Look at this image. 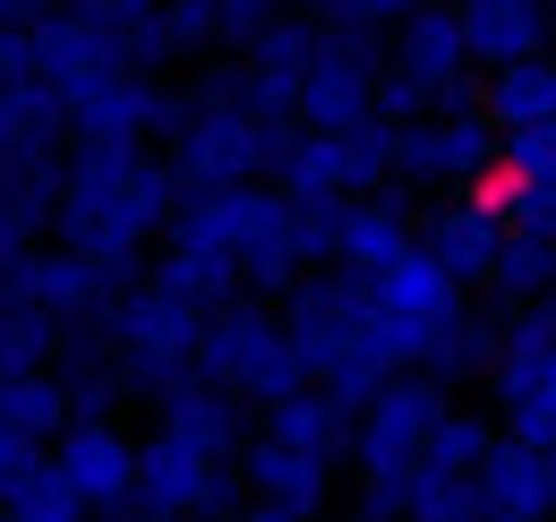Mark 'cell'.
<instances>
[{"label": "cell", "mask_w": 556, "mask_h": 522, "mask_svg": "<svg viewBox=\"0 0 556 522\" xmlns=\"http://www.w3.org/2000/svg\"><path fill=\"white\" fill-rule=\"evenodd\" d=\"M172 214H180V172L146 163L138 137H86V154L61 172V232L103 265H129L138 240Z\"/></svg>", "instance_id": "obj_1"}, {"label": "cell", "mask_w": 556, "mask_h": 522, "mask_svg": "<svg viewBox=\"0 0 556 522\" xmlns=\"http://www.w3.org/2000/svg\"><path fill=\"white\" fill-rule=\"evenodd\" d=\"M368 318H377L386 369H428L437 343L463 326V283L428 258V249H403L386 274H368Z\"/></svg>", "instance_id": "obj_2"}, {"label": "cell", "mask_w": 556, "mask_h": 522, "mask_svg": "<svg viewBox=\"0 0 556 522\" xmlns=\"http://www.w3.org/2000/svg\"><path fill=\"white\" fill-rule=\"evenodd\" d=\"M282 146H291V121H266V112L214 95L198 112H180V129H172V172H180V189H240V181L275 172Z\"/></svg>", "instance_id": "obj_3"}, {"label": "cell", "mask_w": 556, "mask_h": 522, "mask_svg": "<svg viewBox=\"0 0 556 522\" xmlns=\"http://www.w3.org/2000/svg\"><path fill=\"white\" fill-rule=\"evenodd\" d=\"M198 377L223 394H257V402H282L291 386H308V369L291 360V334L282 318H266L257 300H223L198 334Z\"/></svg>", "instance_id": "obj_4"}, {"label": "cell", "mask_w": 556, "mask_h": 522, "mask_svg": "<svg viewBox=\"0 0 556 522\" xmlns=\"http://www.w3.org/2000/svg\"><path fill=\"white\" fill-rule=\"evenodd\" d=\"M198 334H206V309L172 300L163 283H146V291H121V309H112L121 386H138V394H172L180 377H198Z\"/></svg>", "instance_id": "obj_5"}, {"label": "cell", "mask_w": 556, "mask_h": 522, "mask_svg": "<svg viewBox=\"0 0 556 522\" xmlns=\"http://www.w3.org/2000/svg\"><path fill=\"white\" fill-rule=\"evenodd\" d=\"M445 420V386L428 369H394L386 386L359 402V428H351V462L368 488H403L412 462L428 455V428Z\"/></svg>", "instance_id": "obj_6"}, {"label": "cell", "mask_w": 556, "mask_h": 522, "mask_svg": "<svg viewBox=\"0 0 556 522\" xmlns=\"http://www.w3.org/2000/svg\"><path fill=\"white\" fill-rule=\"evenodd\" d=\"M282 197H377L394 172V129L359 121V129H291L282 146Z\"/></svg>", "instance_id": "obj_7"}, {"label": "cell", "mask_w": 556, "mask_h": 522, "mask_svg": "<svg viewBox=\"0 0 556 522\" xmlns=\"http://www.w3.org/2000/svg\"><path fill=\"white\" fill-rule=\"evenodd\" d=\"M377 44L368 26H326L317 52H308V77H300V121L308 129H359L377 121Z\"/></svg>", "instance_id": "obj_8"}, {"label": "cell", "mask_w": 556, "mask_h": 522, "mask_svg": "<svg viewBox=\"0 0 556 522\" xmlns=\"http://www.w3.org/2000/svg\"><path fill=\"white\" fill-rule=\"evenodd\" d=\"M488 377H496V402H505L514 437L556 455V326L540 309H522V318L505 326V351H496Z\"/></svg>", "instance_id": "obj_9"}, {"label": "cell", "mask_w": 556, "mask_h": 522, "mask_svg": "<svg viewBox=\"0 0 556 522\" xmlns=\"http://www.w3.org/2000/svg\"><path fill=\"white\" fill-rule=\"evenodd\" d=\"M505 163V129L480 112H445V121H412L394 129V172L403 181H437V189H480Z\"/></svg>", "instance_id": "obj_10"}, {"label": "cell", "mask_w": 556, "mask_h": 522, "mask_svg": "<svg viewBox=\"0 0 556 522\" xmlns=\"http://www.w3.org/2000/svg\"><path fill=\"white\" fill-rule=\"evenodd\" d=\"M138 506L146 522H198V514H223L231 506V480H223V462L198 455L189 437H154L138 446Z\"/></svg>", "instance_id": "obj_11"}, {"label": "cell", "mask_w": 556, "mask_h": 522, "mask_svg": "<svg viewBox=\"0 0 556 522\" xmlns=\"http://www.w3.org/2000/svg\"><path fill=\"white\" fill-rule=\"evenodd\" d=\"M52 471L77 488V506H86V514H103V506L138 497V446H129L121 428H103V420H70V428L52 437Z\"/></svg>", "instance_id": "obj_12"}, {"label": "cell", "mask_w": 556, "mask_h": 522, "mask_svg": "<svg viewBox=\"0 0 556 522\" xmlns=\"http://www.w3.org/2000/svg\"><path fill=\"white\" fill-rule=\"evenodd\" d=\"M9 283H17L35 309H52V318H112V309H121V265L86 258V249L17 258V265H9Z\"/></svg>", "instance_id": "obj_13"}, {"label": "cell", "mask_w": 556, "mask_h": 522, "mask_svg": "<svg viewBox=\"0 0 556 522\" xmlns=\"http://www.w3.org/2000/svg\"><path fill=\"white\" fill-rule=\"evenodd\" d=\"M394 69H403V77H419V86L445 103V86H463V69H471L463 9H445V0H419L412 17L394 26Z\"/></svg>", "instance_id": "obj_14"}, {"label": "cell", "mask_w": 556, "mask_h": 522, "mask_svg": "<svg viewBox=\"0 0 556 522\" xmlns=\"http://www.w3.org/2000/svg\"><path fill=\"white\" fill-rule=\"evenodd\" d=\"M480 497H488V514L556 522V455L548 446H522V437H496L480 462Z\"/></svg>", "instance_id": "obj_15"}, {"label": "cell", "mask_w": 556, "mask_h": 522, "mask_svg": "<svg viewBox=\"0 0 556 522\" xmlns=\"http://www.w3.org/2000/svg\"><path fill=\"white\" fill-rule=\"evenodd\" d=\"M240 471L257 480V506H282V514H300V522H317L326 497H334V462L300 455V446H282V437H257V446L240 455Z\"/></svg>", "instance_id": "obj_16"}, {"label": "cell", "mask_w": 556, "mask_h": 522, "mask_svg": "<svg viewBox=\"0 0 556 522\" xmlns=\"http://www.w3.org/2000/svg\"><path fill=\"white\" fill-rule=\"evenodd\" d=\"M403 249H419V240H412V214H403V197H386V189H377V197H343L334 265H351V274H386Z\"/></svg>", "instance_id": "obj_17"}, {"label": "cell", "mask_w": 556, "mask_h": 522, "mask_svg": "<svg viewBox=\"0 0 556 522\" xmlns=\"http://www.w3.org/2000/svg\"><path fill=\"white\" fill-rule=\"evenodd\" d=\"M419 249L445 265L454 283H488V265H496V249H505V214H496L488 197H471V206H445V214L428 223V240H419Z\"/></svg>", "instance_id": "obj_18"}, {"label": "cell", "mask_w": 556, "mask_h": 522, "mask_svg": "<svg viewBox=\"0 0 556 522\" xmlns=\"http://www.w3.org/2000/svg\"><path fill=\"white\" fill-rule=\"evenodd\" d=\"M308 52H317V26H266L249 44V112H300V77H308Z\"/></svg>", "instance_id": "obj_19"}, {"label": "cell", "mask_w": 556, "mask_h": 522, "mask_svg": "<svg viewBox=\"0 0 556 522\" xmlns=\"http://www.w3.org/2000/svg\"><path fill=\"white\" fill-rule=\"evenodd\" d=\"M351 428H359V420H351L326 386H291L282 402H266V437L300 446V455H326V462H334L351 446Z\"/></svg>", "instance_id": "obj_20"}, {"label": "cell", "mask_w": 556, "mask_h": 522, "mask_svg": "<svg viewBox=\"0 0 556 522\" xmlns=\"http://www.w3.org/2000/svg\"><path fill=\"white\" fill-rule=\"evenodd\" d=\"M163 428H172V437H189V446L214 455V462L240 455V411H231V394L206 386V377H180V386L163 394Z\"/></svg>", "instance_id": "obj_21"}, {"label": "cell", "mask_w": 556, "mask_h": 522, "mask_svg": "<svg viewBox=\"0 0 556 522\" xmlns=\"http://www.w3.org/2000/svg\"><path fill=\"white\" fill-rule=\"evenodd\" d=\"M154 283H163L172 300H189V309H206V318H214L249 274H240V258H223V249H206V240H172L163 265H154Z\"/></svg>", "instance_id": "obj_22"}, {"label": "cell", "mask_w": 556, "mask_h": 522, "mask_svg": "<svg viewBox=\"0 0 556 522\" xmlns=\"http://www.w3.org/2000/svg\"><path fill=\"white\" fill-rule=\"evenodd\" d=\"M488 121L496 129H540V121H556V61H505L496 77H488Z\"/></svg>", "instance_id": "obj_23"}, {"label": "cell", "mask_w": 556, "mask_h": 522, "mask_svg": "<svg viewBox=\"0 0 556 522\" xmlns=\"http://www.w3.org/2000/svg\"><path fill=\"white\" fill-rule=\"evenodd\" d=\"M403 522H488V497H480V480H463V471L412 462V480H403Z\"/></svg>", "instance_id": "obj_24"}, {"label": "cell", "mask_w": 556, "mask_h": 522, "mask_svg": "<svg viewBox=\"0 0 556 522\" xmlns=\"http://www.w3.org/2000/svg\"><path fill=\"white\" fill-rule=\"evenodd\" d=\"M0 420H9V428H26L35 446H52L77 411H70V394H61V377H52V369H35V377H0Z\"/></svg>", "instance_id": "obj_25"}, {"label": "cell", "mask_w": 556, "mask_h": 522, "mask_svg": "<svg viewBox=\"0 0 556 522\" xmlns=\"http://www.w3.org/2000/svg\"><path fill=\"white\" fill-rule=\"evenodd\" d=\"M488 283L505 291V300H548L556 291V240H540V232H505V249H496V265H488Z\"/></svg>", "instance_id": "obj_26"}, {"label": "cell", "mask_w": 556, "mask_h": 522, "mask_svg": "<svg viewBox=\"0 0 556 522\" xmlns=\"http://www.w3.org/2000/svg\"><path fill=\"white\" fill-rule=\"evenodd\" d=\"M0 522H86V506H77V488L43 462V471H26L9 497H0Z\"/></svg>", "instance_id": "obj_27"}, {"label": "cell", "mask_w": 556, "mask_h": 522, "mask_svg": "<svg viewBox=\"0 0 556 522\" xmlns=\"http://www.w3.org/2000/svg\"><path fill=\"white\" fill-rule=\"evenodd\" d=\"M488 420H471V411H445L437 428H428V455L419 462H437V471H463V480H480V462H488Z\"/></svg>", "instance_id": "obj_28"}, {"label": "cell", "mask_w": 556, "mask_h": 522, "mask_svg": "<svg viewBox=\"0 0 556 522\" xmlns=\"http://www.w3.org/2000/svg\"><path fill=\"white\" fill-rule=\"evenodd\" d=\"M488 206L505 214V232L556 240V181H505V189H488Z\"/></svg>", "instance_id": "obj_29"}, {"label": "cell", "mask_w": 556, "mask_h": 522, "mask_svg": "<svg viewBox=\"0 0 556 522\" xmlns=\"http://www.w3.org/2000/svg\"><path fill=\"white\" fill-rule=\"evenodd\" d=\"M61 394H70V411H103V402L121 394V360H94V351L77 343L70 369H61Z\"/></svg>", "instance_id": "obj_30"}, {"label": "cell", "mask_w": 556, "mask_h": 522, "mask_svg": "<svg viewBox=\"0 0 556 522\" xmlns=\"http://www.w3.org/2000/svg\"><path fill=\"white\" fill-rule=\"evenodd\" d=\"M505 181H556V121L505 129Z\"/></svg>", "instance_id": "obj_31"}, {"label": "cell", "mask_w": 556, "mask_h": 522, "mask_svg": "<svg viewBox=\"0 0 556 522\" xmlns=\"http://www.w3.org/2000/svg\"><path fill=\"white\" fill-rule=\"evenodd\" d=\"M86 17H94V26H112V35H121V52H129L146 26L163 17V0H86Z\"/></svg>", "instance_id": "obj_32"}, {"label": "cell", "mask_w": 556, "mask_h": 522, "mask_svg": "<svg viewBox=\"0 0 556 522\" xmlns=\"http://www.w3.org/2000/svg\"><path fill=\"white\" fill-rule=\"evenodd\" d=\"M26 471H43V446H35L26 428H9V420H0V497H9Z\"/></svg>", "instance_id": "obj_33"}, {"label": "cell", "mask_w": 556, "mask_h": 522, "mask_svg": "<svg viewBox=\"0 0 556 522\" xmlns=\"http://www.w3.org/2000/svg\"><path fill=\"white\" fill-rule=\"evenodd\" d=\"M419 0H334V17L326 26H403Z\"/></svg>", "instance_id": "obj_34"}, {"label": "cell", "mask_w": 556, "mask_h": 522, "mask_svg": "<svg viewBox=\"0 0 556 522\" xmlns=\"http://www.w3.org/2000/svg\"><path fill=\"white\" fill-rule=\"evenodd\" d=\"M223 522H300V514H282V506H240V514H223Z\"/></svg>", "instance_id": "obj_35"}, {"label": "cell", "mask_w": 556, "mask_h": 522, "mask_svg": "<svg viewBox=\"0 0 556 522\" xmlns=\"http://www.w3.org/2000/svg\"><path fill=\"white\" fill-rule=\"evenodd\" d=\"M488 522H514V514H488Z\"/></svg>", "instance_id": "obj_36"}, {"label": "cell", "mask_w": 556, "mask_h": 522, "mask_svg": "<svg viewBox=\"0 0 556 522\" xmlns=\"http://www.w3.org/2000/svg\"><path fill=\"white\" fill-rule=\"evenodd\" d=\"M548 17H556V0H548Z\"/></svg>", "instance_id": "obj_37"}]
</instances>
